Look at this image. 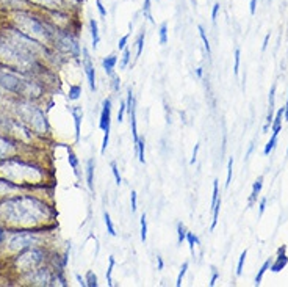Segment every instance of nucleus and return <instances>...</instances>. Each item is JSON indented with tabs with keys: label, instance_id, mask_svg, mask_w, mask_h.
<instances>
[{
	"label": "nucleus",
	"instance_id": "obj_62",
	"mask_svg": "<svg viewBox=\"0 0 288 287\" xmlns=\"http://www.w3.org/2000/svg\"><path fill=\"white\" fill-rule=\"evenodd\" d=\"M0 99H4V93H2V89H0Z\"/></svg>",
	"mask_w": 288,
	"mask_h": 287
},
{
	"label": "nucleus",
	"instance_id": "obj_1",
	"mask_svg": "<svg viewBox=\"0 0 288 287\" xmlns=\"http://www.w3.org/2000/svg\"><path fill=\"white\" fill-rule=\"evenodd\" d=\"M57 55L50 46L33 40L8 22L0 27V66L46 80L52 74L46 63Z\"/></svg>",
	"mask_w": 288,
	"mask_h": 287
},
{
	"label": "nucleus",
	"instance_id": "obj_61",
	"mask_svg": "<svg viewBox=\"0 0 288 287\" xmlns=\"http://www.w3.org/2000/svg\"><path fill=\"white\" fill-rule=\"evenodd\" d=\"M252 149H254V143H252V145H251L249 151H247V154H246V157H249V155H251V152H252Z\"/></svg>",
	"mask_w": 288,
	"mask_h": 287
},
{
	"label": "nucleus",
	"instance_id": "obj_40",
	"mask_svg": "<svg viewBox=\"0 0 288 287\" xmlns=\"http://www.w3.org/2000/svg\"><path fill=\"white\" fill-rule=\"evenodd\" d=\"M151 5H152V0H144V5H142V15L146 19H149L151 22H154L152 19V13H151Z\"/></svg>",
	"mask_w": 288,
	"mask_h": 287
},
{
	"label": "nucleus",
	"instance_id": "obj_23",
	"mask_svg": "<svg viewBox=\"0 0 288 287\" xmlns=\"http://www.w3.org/2000/svg\"><path fill=\"white\" fill-rule=\"evenodd\" d=\"M283 107L279 109L276 112V115H274V120L271 123V129H272V132H280V129H282V120H283Z\"/></svg>",
	"mask_w": 288,
	"mask_h": 287
},
{
	"label": "nucleus",
	"instance_id": "obj_50",
	"mask_svg": "<svg viewBox=\"0 0 288 287\" xmlns=\"http://www.w3.org/2000/svg\"><path fill=\"white\" fill-rule=\"evenodd\" d=\"M128 38H130V33H127V35H124L121 40H119V43H117V49L119 50H124L125 47H127V43H128Z\"/></svg>",
	"mask_w": 288,
	"mask_h": 287
},
{
	"label": "nucleus",
	"instance_id": "obj_37",
	"mask_svg": "<svg viewBox=\"0 0 288 287\" xmlns=\"http://www.w3.org/2000/svg\"><path fill=\"white\" fill-rule=\"evenodd\" d=\"M188 267H190V262H183V264H182L180 271H179V275H177V279H176V287H180V285H182V281H183V278H185V275H187Z\"/></svg>",
	"mask_w": 288,
	"mask_h": 287
},
{
	"label": "nucleus",
	"instance_id": "obj_59",
	"mask_svg": "<svg viewBox=\"0 0 288 287\" xmlns=\"http://www.w3.org/2000/svg\"><path fill=\"white\" fill-rule=\"evenodd\" d=\"M268 41H269V33L265 36V41H263V46H261V50H266V47H268Z\"/></svg>",
	"mask_w": 288,
	"mask_h": 287
},
{
	"label": "nucleus",
	"instance_id": "obj_41",
	"mask_svg": "<svg viewBox=\"0 0 288 287\" xmlns=\"http://www.w3.org/2000/svg\"><path fill=\"white\" fill-rule=\"evenodd\" d=\"M246 256H247V250H244L240 257H238V264H237V276H241L243 273V267H244V262H246Z\"/></svg>",
	"mask_w": 288,
	"mask_h": 287
},
{
	"label": "nucleus",
	"instance_id": "obj_42",
	"mask_svg": "<svg viewBox=\"0 0 288 287\" xmlns=\"http://www.w3.org/2000/svg\"><path fill=\"white\" fill-rule=\"evenodd\" d=\"M130 60H132V57H130V50L125 47L122 50V58H121V69H125L128 64H130Z\"/></svg>",
	"mask_w": 288,
	"mask_h": 287
},
{
	"label": "nucleus",
	"instance_id": "obj_56",
	"mask_svg": "<svg viewBox=\"0 0 288 287\" xmlns=\"http://www.w3.org/2000/svg\"><path fill=\"white\" fill-rule=\"evenodd\" d=\"M75 278H77L78 284H80L82 287H88V284H86V279H85V278H82L80 275H75Z\"/></svg>",
	"mask_w": 288,
	"mask_h": 287
},
{
	"label": "nucleus",
	"instance_id": "obj_8",
	"mask_svg": "<svg viewBox=\"0 0 288 287\" xmlns=\"http://www.w3.org/2000/svg\"><path fill=\"white\" fill-rule=\"evenodd\" d=\"M54 253L52 248H49V245H38V246H32L27 248L15 256H11L7 259V265L10 268V271L15 275V278H21L25 273H29L38 267H41L44 264H49L50 256Z\"/></svg>",
	"mask_w": 288,
	"mask_h": 287
},
{
	"label": "nucleus",
	"instance_id": "obj_3",
	"mask_svg": "<svg viewBox=\"0 0 288 287\" xmlns=\"http://www.w3.org/2000/svg\"><path fill=\"white\" fill-rule=\"evenodd\" d=\"M0 177L32 190H52L55 182L52 168L27 154L0 162Z\"/></svg>",
	"mask_w": 288,
	"mask_h": 287
},
{
	"label": "nucleus",
	"instance_id": "obj_21",
	"mask_svg": "<svg viewBox=\"0 0 288 287\" xmlns=\"http://www.w3.org/2000/svg\"><path fill=\"white\" fill-rule=\"evenodd\" d=\"M89 30H91V38H93V49L96 50L100 43V33H99V24L96 19H89Z\"/></svg>",
	"mask_w": 288,
	"mask_h": 287
},
{
	"label": "nucleus",
	"instance_id": "obj_27",
	"mask_svg": "<svg viewBox=\"0 0 288 287\" xmlns=\"http://www.w3.org/2000/svg\"><path fill=\"white\" fill-rule=\"evenodd\" d=\"M139 232H141V242L148 240V217L146 214H142L139 218Z\"/></svg>",
	"mask_w": 288,
	"mask_h": 287
},
{
	"label": "nucleus",
	"instance_id": "obj_5",
	"mask_svg": "<svg viewBox=\"0 0 288 287\" xmlns=\"http://www.w3.org/2000/svg\"><path fill=\"white\" fill-rule=\"evenodd\" d=\"M46 80L41 77L25 75L18 71L0 66V89L11 98L39 101L46 94Z\"/></svg>",
	"mask_w": 288,
	"mask_h": 287
},
{
	"label": "nucleus",
	"instance_id": "obj_63",
	"mask_svg": "<svg viewBox=\"0 0 288 287\" xmlns=\"http://www.w3.org/2000/svg\"><path fill=\"white\" fill-rule=\"evenodd\" d=\"M286 155H288V149H286Z\"/></svg>",
	"mask_w": 288,
	"mask_h": 287
},
{
	"label": "nucleus",
	"instance_id": "obj_18",
	"mask_svg": "<svg viewBox=\"0 0 288 287\" xmlns=\"http://www.w3.org/2000/svg\"><path fill=\"white\" fill-rule=\"evenodd\" d=\"M94 168H96L94 159H89L86 162V185L91 192H94Z\"/></svg>",
	"mask_w": 288,
	"mask_h": 287
},
{
	"label": "nucleus",
	"instance_id": "obj_30",
	"mask_svg": "<svg viewBox=\"0 0 288 287\" xmlns=\"http://www.w3.org/2000/svg\"><path fill=\"white\" fill-rule=\"evenodd\" d=\"M116 265V260H114V256H110L108 257V268H107V285H113V268Z\"/></svg>",
	"mask_w": 288,
	"mask_h": 287
},
{
	"label": "nucleus",
	"instance_id": "obj_44",
	"mask_svg": "<svg viewBox=\"0 0 288 287\" xmlns=\"http://www.w3.org/2000/svg\"><path fill=\"white\" fill-rule=\"evenodd\" d=\"M130 209H132V214H135L138 209V193L135 190L130 193Z\"/></svg>",
	"mask_w": 288,
	"mask_h": 287
},
{
	"label": "nucleus",
	"instance_id": "obj_26",
	"mask_svg": "<svg viewBox=\"0 0 288 287\" xmlns=\"http://www.w3.org/2000/svg\"><path fill=\"white\" fill-rule=\"evenodd\" d=\"M68 162L72 168V171L77 177H80V173H78V159H77V155L72 152V149L68 148Z\"/></svg>",
	"mask_w": 288,
	"mask_h": 287
},
{
	"label": "nucleus",
	"instance_id": "obj_36",
	"mask_svg": "<svg viewBox=\"0 0 288 287\" xmlns=\"http://www.w3.org/2000/svg\"><path fill=\"white\" fill-rule=\"evenodd\" d=\"M187 228H185V225L183 223H179L177 225V243L179 245H182L183 242H185V239H187Z\"/></svg>",
	"mask_w": 288,
	"mask_h": 287
},
{
	"label": "nucleus",
	"instance_id": "obj_53",
	"mask_svg": "<svg viewBox=\"0 0 288 287\" xmlns=\"http://www.w3.org/2000/svg\"><path fill=\"white\" fill-rule=\"evenodd\" d=\"M265 209H266V198H261V201H260V204H258V214L263 215Z\"/></svg>",
	"mask_w": 288,
	"mask_h": 287
},
{
	"label": "nucleus",
	"instance_id": "obj_14",
	"mask_svg": "<svg viewBox=\"0 0 288 287\" xmlns=\"http://www.w3.org/2000/svg\"><path fill=\"white\" fill-rule=\"evenodd\" d=\"M82 55H83V68H85V74H86V79L89 83L91 91H96L97 89V83H96V68L93 61H91V57L88 54V50L85 47H82Z\"/></svg>",
	"mask_w": 288,
	"mask_h": 287
},
{
	"label": "nucleus",
	"instance_id": "obj_13",
	"mask_svg": "<svg viewBox=\"0 0 288 287\" xmlns=\"http://www.w3.org/2000/svg\"><path fill=\"white\" fill-rule=\"evenodd\" d=\"M33 8H39L43 11L49 10H63V11H71L72 4L71 0H29Z\"/></svg>",
	"mask_w": 288,
	"mask_h": 287
},
{
	"label": "nucleus",
	"instance_id": "obj_45",
	"mask_svg": "<svg viewBox=\"0 0 288 287\" xmlns=\"http://www.w3.org/2000/svg\"><path fill=\"white\" fill-rule=\"evenodd\" d=\"M125 113H127V104H125V101H121L119 110H117V123H122L124 121Z\"/></svg>",
	"mask_w": 288,
	"mask_h": 287
},
{
	"label": "nucleus",
	"instance_id": "obj_20",
	"mask_svg": "<svg viewBox=\"0 0 288 287\" xmlns=\"http://www.w3.org/2000/svg\"><path fill=\"white\" fill-rule=\"evenodd\" d=\"M261 188H263V176H260L252 185V192H251V197H249V207H252L257 201V198L260 197Z\"/></svg>",
	"mask_w": 288,
	"mask_h": 287
},
{
	"label": "nucleus",
	"instance_id": "obj_12",
	"mask_svg": "<svg viewBox=\"0 0 288 287\" xmlns=\"http://www.w3.org/2000/svg\"><path fill=\"white\" fill-rule=\"evenodd\" d=\"M30 192H52V190H32V188H27V187L13 184V182L0 177V200L15 197V195H21V193H30Z\"/></svg>",
	"mask_w": 288,
	"mask_h": 287
},
{
	"label": "nucleus",
	"instance_id": "obj_39",
	"mask_svg": "<svg viewBox=\"0 0 288 287\" xmlns=\"http://www.w3.org/2000/svg\"><path fill=\"white\" fill-rule=\"evenodd\" d=\"M110 168H111V173H113V176H114L116 185H121V184H122V177H121V173H119V168H117V163H116V162H111V163H110Z\"/></svg>",
	"mask_w": 288,
	"mask_h": 287
},
{
	"label": "nucleus",
	"instance_id": "obj_47",
	"mask_svg": "<svg viewBox=\"0 0 288 287\" xmlns=\"http://www.w3.org/2000/svg\"><path fill=\"white\" fill-rule=\"evenodd\" d=\"M232 169H233V157L229 159L227 162V179H226V188H229L230 182H232Z\"/></svg>",
	"mask_w": 288,
	"mask_h": 287
},
{
	"label": "nucleus",
	"instance_id": "obj_46",
	"mask_svg": "<svg viewBox=\"0 0 288 287\" xmlns=\"http://www.w3.org/2000/svg\"><path fill=\"white\" fill-rule=\"evenodd\" d=\"M8 232H10V229L2 223V221H0V246L5 243V240L8 237Z\"/></svg>",
	"mask_w": 288,
	"mask_h": 287
},
{
	"label": "nucleus",
	"instance_id": "obj_9",
	"mask_svg": "<svg viewBox=\"0 0 288 287\" xmlns=\"http://www.w3.org/2000/svg\"><path fill=\"white\" fill-rule=\"evenodd\" d=\"M57 273H58V270H55L50 264H44L29 273H25V275L18 278V281L22 285L50 287V285H57Z\"/></svg>",
	"mask_w": 288,
	"mask_h": 287
},
{
	"label": "nucleus",
	"instance_id": "obj_58",
	"mask_svg": "<svg viewBox=\"0 0 288 287\" xmlns=\"http://www.w3.org/2000/svg\"><path fill=\"white\" fill-rule=\"evenodd\" d=\"M283 120L288 121V98H286V104H285V107H283Z\"/></svg>",
	"mask_w": 288,
	"mask_h": 287
},
{
	"label": "nucleus",
	"instance_id": "obj_38",
	"mask_svg": "<svg viewBox=\"0 0 288 287\" xmlns=\"http://www.w3.org/2000/svg\"><path fill=\"white\" fill-rule=\"evenodd\" d=\"M144 38H146V32H141L138 35V40H136V57L135 58H139L141 54H142V49H144Z\"/></svg>",
	"mask_w": 288,
	"mask_h": 287
},
{
	"label": "nucleus",
	"instance_id": "obj_57",
	"mask_svg": "<svg viewBox=\"0 0 288 287\" xmlns=\"http://www.w3.org/2000/svg\"><path fill=\"white\" fill-rule=\"evenodd\" d=\"M249 7H251V15L254 16L255 15V8H257V0H251Z\"/></svg>",
	"mask_w": 288,
	"mask_h": 287
},
{
	"label": "nucleus",
	"instance_id": "obj_32",
	"mask_svg": "<svg viewBox=\"0 0 288 287\" xmlns=\"http://www.w3.org/2000/svg\"><path fill=\"white\" fill-rule=\"evenodd\" d=\"M198 32H199V36H201V40H202V43H204V47H205V50H207V55H210V54H212L210 41H208V38H207V35H205V30H204L202 25H198Z\"/></svg>",
	"mask_w": 288,
	"mask_h": 287
},
{
	"label": "nucleus",
	"instance_id": "obj_2",
	"mask_svg": "<svg viewBox=\"0 0 288 287\" xmlns=\"http://www.w3.org/2000/svg\"><path fill=\"white\" fill-rule=\"evenodd\" d=\"M46 192L21 193L0 200V221L10 229H57V209Z\"/></svg>",
	"mask_w": 288,
	"mask_h": 287
},
{
	"label": "nucleus",
	"instance_id": "obj_54",
	"mask_svg": "<svg viewBox=\"0 0 288 287\" xmlns=\"http://www.w3.org/2000/svg\"><path fill=\"white\" fill-rule=\"evenodd\" d=\"M219 8H221V5H219V4H215V5H213V10H212V21H213V22L216 21V16H218V11H219Z\"/></svg>",
	"mask_w": 288,
	"mask_h": 287
},
{
	"label": "nucleus",
	"instance_id": "obj_16",
	"mask_svg": "<svg viewBox=\"0 0 288 287\" xmlns=\"http://www.w3.org/2000/svg\"><path fill=\"white\" fill-rule=\"evenodd\" d=\"M71 115L74 118V126H75V141H80V126L83 121V109L80 106L71 107Z\"/></svg>",
	"mask_w": 288,
	"mask_h": 287
},
{
	"label": "nucleus",
	"instance_id": "obj_31",
	"mask_svg": "<svg viewBox=\"0 0 288 287\" xmlns=\"http://www.w3.org/2000/svg\"><path fill=\"white\" fill-rule=\"evenodd\" d=\"M103 221H105L107 232L110 234L111 237H116V229H114L113 220H111V217H110V214H108V212H103Z\"/></svg>",
	"mask_w": 288,
	"mask_h": 287
},
{
	"label": "nucleus",
	"instance_id": "obj_4",
	"mask_svg": "<svg viewBox=\"0 0 288 287\" xmlns=\"http://www.w3.org/2000/svg\"><path fill=\"white\" fill-rule=\"evenodd\" d=\"M7 22L27 36L33 38V40L50 47L54 44V38L58 30L54 24H50V21L44 16V13L38 15V13H33L32 10L10 11L7 13Z\"/></svg>",
	"mask_w": 288,
	"mask_h": 287
},
{
	"label": "nucleus",
	"instance_id": "obj_24",
	"mask_svg": "<svg viewBox=\"0 0 288 287\" xmlns=\"http://www.w3.org/2000/svg\"><path fill=\"white\" fill-rule=\"evenodd\" d=\"M135 148H136V154H138V160L141 163H146V155H144V151H146V140H144V137H139Z\"/></svg>",
	"mask_w": 288,
	"mask_h": 287
},
{
	"label": "nucleus",
	"instance_id": "obj_22",
	"mask_svg": "<svg viewBox=\"0 0 288 287\" xmlns=\"http://www.w3.org/2000/svg\"><path fill=\"white\" fill-rule=\"evenodd\" d=\"M127 113H128V116H130V127H132L133 143L136 145V141L139 140V135H138V124H136V109L132 107V110H128Z\"/></svg>",
	"mask_w": 288,
	"mask_h": 287
},
{
	"label": "nucleus",
	"instance_id": "obj_15",
	"mask_svg": "<svg viewBox=\"0 0 288 287\" xmlns=\"http://www.w3.org/2000/svg\"><path fill=\"white\" fill-rule=\"evenodd\" d=\"M0 8H5L7 13L18 10H33L29 0H0Z\"/></svg>",
	"mask_w": 288,
	"mask_h": 287
},
{
	"label": "nucleus",
	"instance_id": "obj_10",
	"mask_svg": "<svg viewBox=\"0 0 288 287\" xmlns=\"http://www.w3.org/2000/svg\"><path fill=\"white\" fill-rule=\"evenodd\" d=\"M32 151H33V146H27L19 140L13 138L11 135L0 132V162L7 160L10 157H15V155H19V154L32 152Z\"/></svg>",
	"mask_w": 288,
	"mask_h": 287
},
{
	"label": "nucleus",
	"instance_id": "obj_52",
	"mask_svg": "<svg viewBox=\"0 0 288 287\" xmlns=\"http://www.w3.org/2000/svg\"><path fill=\"white\" fill-rule=\"evenodd\" d=\"M218 278H219V273H218V270L213 267V268H212V278H210V282H208V285H210V287H213V285L216 284Z\"/></svg>",
	"mask_w": 288,
	"mask_h": 287
},
{
	"label": "nucleus",
	"instance_id": "obj_11",
	"mask_svg": "<svg viewBox=\"0 0 288 287\" xmlns=\"http://www.w3.org/2000/svg\"><path fill=\"white\" fill-rule=\"evenodd\" d=\"M111 98H105L102 102V112H100V120L99 127L103 130V138H102V148L100 152L105 154L108 143H110V132H111Z\"/></svg>",
	"mask_w": 288,
	"mask_h": 287
},
{
	"label": "nucleus",
	"instance_id": "obj_35",
	"mask_svg": "<svg viewBox=\"0 0 288 287\" xmlns=\"http://www.w3.org/2000/svg\"><path fill=\"white\" fill-rule=\"evenodd\" d=\"M159 38H160V44L162 46H166L168 44V24L166 22H163L162 25H160V30H159Z\"/></svg>",
	"mask_w": 288,
	"mask_h": 287
},
{
	"label": "nucleus",
	"instance_id": "obj_48",
	"mask_svg": "<svg viewBox=\"0 0 288 287\" xmlns=\"http://www.w3.org/2000/svg\"><path fill=\"white\" fill-rule=\"evenodd\" d=\"M111 88L114 93H119V89H121V79H119V75H111Z\"/></svg>",
	"mask_w": 288,
	"mask_h": 287
},
{
	"label": "nucleus",
	"instance_id": "obj_29",
	"mask_svg": "<svg viewBox=\"0 0 288 287\" xmlns=\"http://www.w3.org/2000/svg\"><path fill=\"white\" fill-rule=\"evenodd\" d=\"M82 96V86L80 85H71L69 86V93H68V99L69 101H78Z\"/></svg>",
	"mask_w": 288,
	"mask_h": 287
},
{
	"label": "nucleus",
	"instance_id": "obj_25",
	"mask_svg": "<svg viewBox=\"0 0 288 287\" xmlns=\"http://www.w3.org/2000/svg\"><path fill=\"white\" fill-rule=\"evenodd\" d=\"M271 262H272V259H266L265 262H263V265L260 267V270H258V273H257V276H255V285H260V284H261V279H263L265 273L269 270Z\"/></svg>",
	"mask_w": 288,
	"mask_h": 287
},
{
	"label": "nucleus",
	"instance_id": "obj_55",
	"mask_svg": "<svg viewBox=\"0 0 288 287\" xmlns=\"http://www.w3.org/2000/svg\"><path fill=\"white\" fill-rule=\"evenodd\" d=\"M157 268H159L160 271L165 268V260H163L162 256H157Z\"/></svg>",
	"mask_w": 288,
	"mask_h": 287
},
{
	"label": "nucleus",
	"instance_id": "obj_33",
	"mask_svg": "<svg viewBox=\"0 0 288 287\" xmlns=\"http://www.w3.org/2000/svg\"><path fill=\"white\" fill-rule=\"evenodd\" d=\"M185 242H188V246H190V251H194V246H198L201 242H199V237L196 236L194 232H187V239H185Z\"/></svg>",
	"mask_w": 288,
	"mask_h": 287
},
{
	"label": "nucleus",
	"instance_id": "obj_6",
	"mask_svg": "<svg viewBox=\"0 0 288 287\" xmlns=\"http://www.w3.org/2000/svg\"><path fill=\"white\" fill-rule=\"evenodd\" d=\"M8 112L16 116L27 127H30L38 138L44 140L50 134V126L47 121L46 112L38 106L36 101L22 99V98H10Z\"/></svg>",
	"mask_w": 288,
	"mask_h": 287
},
{
	"label": "nucleus",
	"instance_id": "obj_34",
	"mask_svg": "<svg viewBox=\"0 0 288 287\" xmlns=\"http://www.w3.org/2000/svg\"><path fill=\"white\" fill-rule=\"evenodd\" d=\"M85 279H86L88 287H97V285H99L97 275H96V273H94L93 270H88V271H86V276H85Z\"/></svg>",
	"mask_w": 288,
	"mask_h": 287
},
{
	"label": "nucleus",
	"instance_id": "obj_49",
	"mask_svg": "<svg viewBox=\"0 0 288 287\" xmlns=\"http://www.w3.org/2000/svg\"><path fill=\"white\" fill-rule=\"evenodd\" d=\"M96 7H97V11H99V16L100 18H107V10L103 7L102 0H96Z\"/></svg>",
	"mask_w": 288,
	"mask_h": 287
},
{
	"label": "nucleus",
	"instance_id": "obj_60",
	"mask_svg": "<svg viewBox=\"0 0 288 287\" xmlns=\"http://www.w3.org/2000/svg\"><path fill=\"white\" fill-rule=\"evenodd\" d=\"M196 75H198L199 79H202V75H204V68H198V69H196Z\"/></svg>",
	"mask_w": 288,
	"mask_h": 287
},
{
	"label": "nucleus",
	"instance_id": "obj_17",
	"mask_svg": "<svg viewBox=\"0 0 288 287\" xmlns=\"http://www.w3.org/2000/svg\"><path fill=\"white\" fill-rule=\"evenodd\" d=\"M286 264H288V256L285 254V246H282L279 250V254L276 257V260H272V262H271L269 270L272 273H279L280 270H283L286 267Z\"/></svg>",
	"mask_w": 288,
	"mask_h": 287
},
{
	"label": "nucleus",
	"instance_id": "obj_43",
	"mask_svg": "<svg viewBox=\"0 0 288 287\" xmlns=\"http://www.w3.org/2000/svg\"><path fill=\"white\" fill-rule=\"evenodd\" d=\"M240 61H241V50L240 49H235V64H233L235 75H238V72H240Z\"/></svg>",
	"mask_w": 288,
	"mask_h": 287
},
{
	"label": "nucleus",
	"instance_id": "obj_51",
	"mask_svg": "<svg viewBox=\"0 0 288 287\" xmlns=\"http://www.w3.org/2000/svg\"><path fill=\"white\" fill-rule=\"evenodd\" d=\"M199 148H201V145H199V143H196V145H194V149H193L191 160H190V163H191V165H194V163H196V160H198V152H199Z\"/></svg>",
	"mask_w": 288,
	"mask_h": 287
},
{
	"label": "nucleus",
	"instance_id": "obj_7",
	"mask_svg": "<svg viewBox=\"0 0 288 287\" xmlns=\"http://www.w3.org/2000/svg\"><path fill=\"white\" fill-rule=\"evenodd\" d=\"M52 231L46 229H16L10 231L5 243L0 246V254L4 257H11L27 248L38 245H50L47 239L50 237Z\"/></svg>",
	"mask_w": 288,
	"mask_h": 287
},
{
	"label": "nucleus",
	"instance_id": "obj_28",
	"mask_svg": "<svg viewBox=\"0 0 288 287\" xmlns=\"http://www.w3.org/2000/svg\"><path fill=\"white\" fill-rule=\"evenodd\" d=\"M277 138H279V132H272L269 141L266 143V146H265V149H263V154H265V155H269V154L272 152V149L276 148V145H277Z\"/></svg>",
	"mask_w": 288,
	"mask_h": 287
},
{
	"label": "nucleus",
	"instance_id": "obj_19",
	"mask_svg": "<svg viewBox=\"0 0 288 287\" xmlns=\"http://www.w3.org/2000/svg\"><path fill=\"white\" fill-rule=\"evenodd\" d=\"M116 64H117V57L114 54L108 55L107 58H103L102 60V68L103 71H105L107 75H114V68H116Z\"/></svg>",
	"mask_w": 288,
	"mask_h": 287
}]
</instances>
